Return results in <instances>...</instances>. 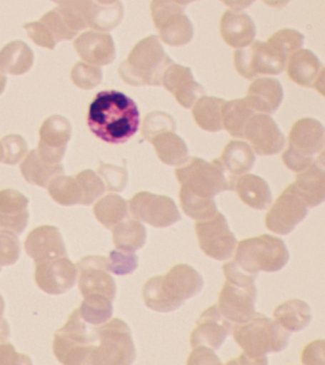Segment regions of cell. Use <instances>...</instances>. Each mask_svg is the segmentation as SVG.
<instances>
[{"label":"cell","instance_id":"cell-1","mask_svg":"<svg viewBox=\"0 0 325 365\" xmlns=\"http://www.w3.org/2000/svg\"><path fill=\"white\" fill-rule=\"evenodd\" d=\"M87 125L91 133L102 141L124 144L139 130L138 106L121 91H99L89 106Z\"/></svg>","mask_w":325,"mask_h":365},{"label":"cell","instance_id":"cell-2","mask_svg":"<svg viewBox=\"0 0 325 365\" xmlns=\"http://www.w3.org/2000/svg\"><path fill=\"white\" fill-rule=\"evenodd\" d=\"M204 287L201 274L188 264H176L164 276L148 279L144 287V299L150 309L166 313L178 309Z\"/></svg>","mask_w":325,"mask_h":365},{"label":"cell","instance_id":"cell-3","mask_svg":"<svg viewBox=\"0 0 325 365\" xmlns=\"http://www.w3.org/2000/svg\"><path fill=\"white\" fill-rule=\"evenodd\" d=\"M231 328L233 338L244 353L229 364H266V354L284 350L289 341L286 330L259 313H256L249 321L236 324Z\"/></svg>","mask_w":325,"mask_h":365},{"label":"cell","instance_id":"cell-4","mask_svg":"<svg viewBox=\"0 0 325 365\" xmlns=\"http://www.w3.org/2000/svg\"><path fill=\"white\" fill-rule=\"evenodd\" d=\"M225 282L219 296V312L228 321L242 324L255 315L256 275L245 272L235 262L224 264Z\"/></svg>","mask_w":325,"mask_h":365},{"label":"cell","instance_id":"cell-5","mask_svg":"<svg viewBox=\"0 0 325 365\" xmlns=\"http://www.w3.org/2000/svg\"><path fill=\"white\" fill-rule=\"evenodd\" d=\"M172 59L165 53L156 36L141 40L121 65L122 78L134 86H159Z\"/></svg>","mask_w":325,"mask_h":365},{"label":"cell","instance_id":"cell-6","mask_svg":"<svg viewBox=\"0 0 325 365\" xmlns=\"http://www.w3.org/2000/svg\"><path fill=\"white\" fill-rule=\"evenodd\" d=\"M288 144L282 160L289 170L299 173L314 163L324 162V125L315 119H299L291 128Z\"/></svg>","mask_w":325,"mask_h":365},{"label":"cell","instance_id":"cell-7","mask_svg":"<svg viewBox=\"0 0 325 365\" xmlns=\"http://www.w3.org/2000/svg\"><path fill=\"white\" fill-rule=\"evenodd\" d=\"M289 261V252L281 239L261 235L245 239L238 245L235 264L245 272L258 275L259 271L276 272Z\"/></svg>","mask_w":325,"mask_h":365},{"label":"cell","instance_id":"cell-8","mask_svg":"<svg viewBox=\"0 0 325 365\" xmlns=\"http://www.w3.org/2000/svg\"><path fill=\"white\" fill-rule=\"evenodd\" d=\"M176 176L181 185L199 195L210 198L222 191L233 190L235 187L219 159L207 162L206 160L192 157L176 168Z\"/></svg>","mask_w":325,"mask_h":365},{"label":"cell","instance_id":"cell-9","mask_svg":"<svg viewBox=\"0 0 325 365\" xmlns=\"http://www.w3.org/2000/svg\"><path fill=\"white\" fill-rule=\"evenodd\" d=\"M150 10L154 24L165 44L179 47L192 40L194 27L184 14V6L175 0H152Z\"/></svg>","mask_w":325,"mask_h":365},{"label":"cell","instance_id":"cell-10","mask_svg":"<svg viewBox=\"0 0 325 365\" xmlns=\"http://www.w3.org/2000/svg\"><path fill=\"white\" fill-rule=\"evenodd\" d=\"M287 58L267 42L255 41L239 48L234 54V65L244 78L252 80L261 76H276L286 66Z\"/></svg>","mask_w":325,"mask_h":365},{"label":"cell","instance_id":"cell-11","mask_svg":"<svg viewBox=\"0 0 325 365\" xmlns=\"http://www.w3.org/2000/svg\"><path fill=\"white\" fill-rule=\"evenodd\" d=\"M199 247L210 258L224 261L232 257L236 239L228 227L226 218L216 212L211 218L195 224Z\"/></svg>","mask_w":325,"mask_h":365},{"label":"cell","instance_id":"cell-12","mask_svg":"<svg viewBox=\"0 0 325 365\" xmlns=\"http://www.w3.org/2000/svg\"><path fill=\"white\" fill-rule=\"evenodd\" d=\"M308 208L294 185H288L265 217L268 230L279 235H286L307 216Z\"/></svg>","mask_w":325,"mask_h":365},{"label":"cell","instance_id":"cell-13","mask_svg":"<svg viewBox=\"0 0 325 365\" xmlns=\"http://www.w3.org/2000/svg\"><path fill=\"white\" fill-rule=\"evenodd\" d=\"M134 216L154 227H171L181 221V213L170 197L142 191L131 200Z\"/></svg>","mask_w":325,"mask_h":365},{"label":"cell","instance_id":"cell-14","mask_svg":"<svg viewBox=\"0 0 325 365\" xmlns=\"http://www.w3.org/2000/svg\"><path fill=\"white\" fill-rule=\"evenodd\" d=\"M244 138L249 141L254 153L274 155L284 147V134L268 114L255 113L245 125Z\"/></svg>","mask_w":325,"mask_h":365},{"label":"cell","instance_id":"cell-15","mask_svg":"<svg viewBox=\"0 0 325 365\" xmlns=\"http://www.w3.org/2000/svg\"><path fill=\"white\" fill-rule=\"evenodd\" d=\"M229 321L222 316L216 305L207 308L199 317L196 327L191 334V346H205L218 350L230 333Z\"/></svg>","mask_w":325,"mask_h":365},{"label":"cell","instance_id":"cell-16","mask_svg":"<svg viewBox=\"0 0 325 365\" xmlns=\"http://www.w3.org/2000/svg\"><path fill=\"white\" fill-rule=\"evenodd\" d=\"M161 84L185 108H192L199 97L204 96V88L194 79L190 68L172 63L162 76Z\"/></svg>","mask_w":325,"mask_h":365},{"label":"cell","instance_id":"cell-17","mask_svg":"<svg viewBox=\"0 0 325 365\" xmlns=\"http://www.w3.org/2000/svg\"><path fill=\"white\" fill-rule=\"evenodd\" d=\"M288 76L296 84L324 91V70L318 57L309 50H299L287 60Z\"/></svg>","mask_w":325,"mask_h":365},{"label":"cell","instance_id":"cell-18","mask_svg":"<svg viewBox=\"0 0 325 365\" xmlns=\"http://www.w3.org/2000/svg\"><path fill=\"white\" fill-rule=\"evenodd\" d=\"M219 30L222 39L230 47H247L256 36V26L252 19L244 11L228 10L221 16Z\"/></svg>","mask_w":325,"mask_h":365},{"label":"cell","instance_id":"cell-19","mask_svg":"<svg viewBox=\"0 0 325 365\" xmlns=\"http://www.w3.org/2000/svg\"><path fill=\"white\" fill-rule=\"evenodd\" d=\"M284 99V90L279 80L258 78L248 88L245 100L255 113L271 114L275 113Z\"/></svg>","mask_w":325,"mask_h":365},{"label":"cell","instance_id":"cell-20","mask_svg":"<svg viewBox=\"0 0 325 365\" xmlns=\"http://www.w3.org/2000/svg\"><path fill=\"white\" fill-rule=\"evenodd\" d=\"M294 187L307 207L321 205L325 198L324 162H316L299 171Z\"/></svg>","mask_w":325,"mask_h":365},{"label":"cell","instance_id":"cell-21","mask_svg":"<svg viewBox=\"0 0 325 365\" xmlns=\"http://www.w3.org/2000/svg\"><path fill=\"white\" fill-rule=\"evenodd\" d=\"M219 161L235 185L239 176L244 175L253 168L256 155L253 148L246 142L233 140L224 148Z\"/></svg>","mask_w":325,"mask_h":365},{"label":"cell","instance_id":"cell-22","mask_svg":"<svg viewBox=\"0 0 325 365\" xmlns=\"http://www.w3.org/2000/svg\"><path fill=\"white\" fill-rule=\"evenodd\" d=\"M235 188L239 199L254 210H262L269 207L272 193L269 185L259 176L244 174L236 180Z\"/></svg>","mask_w":325,"mask_h":365},{"label":"cell","instance_id":"cell-23","mask_svg":"<svg viewBox=\"0 0 325 365\" xmlns=\"http://www.w3.org/2000/svg\"><path fill=\"white\" fill-rule=\"evenodd\" d=\"M150 142L155 148L156 155L165 165L181 167L189 159L186 144L174 131L159 134Z\"/></svg>","mask_w":325,"mask_h":365},{"label":"cell","instance_id":"cell-24","mask_svg":"<svg viewBox=\"0 0 325 365\" xmlns=\"http://www.w3.org/2000/svg\"><path fill=\"white\" fill-rule=\"evenodd\" d=\"M274 318L287 332H298L310 324L312 315L306 302L293 299L279 304L274 311Z\"/></svg>","mask_w":325,"mask_h":365},{"label":"cell","instance_id":"cell-25","mask_svg":"<svg viewBox=\"0 0 325 365\" xmlns=\"http://www.w3.org/2000/svg\"><path fill=\"white\" fill-rule=\"evenodd\" d=\"M255 113L245 98L224 101L221 108L222 125L230 135L244 138L245 125Z\"/></svg>","mask_w":325,"mask_h":365},{"label":"cell","instance_id":"cell-26","mask_svg":"<svg viewBox=\"0 0 325 365\" xmlns=\"http://www.w3.org/2000/svg\"><path fill=\"white\" fill-rule=\"evenodd\" d=\"M224 100L214 96H202L193 106L194 119L202 130L216 133L224 128L221 108Z\"/></svg>","mask_w":325,"mask_h":365},{"label":"cell","instance_id":"cell-27","mask_svg":"<svg viewBox=\"0 0 325 365\" xmlns=\"http://www.w3.org/2000/svg\"><path fill=\"white\" fill-rule=\"evenodd\" d=\"M179 200L184 213L196 222L209 219L218 212L213 198L199 195L184 185L179 190Z\"/></svg>","mask_w":325,"mask_h":365},{"label":"cell","instance_id":"cell-28","mask_svg":"<svg viewBox=\"0 0 325 365\" xmlns=\"http://www.w3.org/2000/svg\"><path fill=\"white\" fill-rule=\"evenodd\" d=\"M304 40V36L299 31L293 29H284L272 34L267 43L288 59L296 51L301 50Z\"/></svg>","mask_w":325,"mask_h":365},{"label":"cell","instance_id":"cell-29","mask_svg":"<svg viewBox=\"0 0 325 365\" xmlns=\"http://www.w3.org/2000/svg\"><path fill=\"white\" fill-rule=\"evenodd\" d=\"M176 128L173 117L164 111H153L144 117L142 122L141 133L146 141L165 131H174Z\"/></svg>","mask_w":325,"mask_h":365},{"label":"cell","instance_id":"cell-30","mask_svg":"<svg viewBox=\"0 0 325 365\" xmlns=\"http://www.w3.org/2000/svg\"><path fill=\"white\" fill-rule=\"evenodd\" d=\"M118 244L125 250L135 251L144 247L146 241V230L141 222L130 221L118 231Z\"/></svg>","mask_w":325,"mask_h":365},{"label":"cell","instance_id":"cell-31","mask_svg":"<svg viewBox=\"0 0 325 365\" xmlns=\"http://www.w3.org/2000/svg\"><path fill=\"white\" fill-rule=\"evenodd\" d=\"M301 361L305 364H324V341H316L308 344L302 353Z\"/></svg>","mask_w":325,"mask_h":365},{"label":"cell","instance_id":"cell-32","mask_svg":"<svg viewBox=\"0 0 325 365\" xmlns=\"http://www.w3.org/2000/svg\"><path fill=\"white\" fill-rule=\"evenodd\" d=\"M188 364H221V361L213 352L212 349L205 346H199L194 348L191 353Z\"/></svg>","mask_w":325,"mask_h":365},{"label":"cell","instance_id":"cell-33","mask_svg":"<svg viewBox=\"0 0 325 365\" xmlns=\"http://www.w3.org/2000/svg\"><path fill=\"white\" fill-rule=\"evenodd\" d=\"M115 259V271L121 275L131 273L138 267V257L135 254H128V255L116 254Z\"/></svg>","mask_w":325,"mask_h":365},{"label":"cell","instance_id":"cell-34","mask_svg":"<svg viewBox=\"0 0 325 365\" xmlns=\"http://www.w3.org/2000/svg\"><path fill=\"white\" fill-rule=\"evenodd\" d=\"M227 7L232 9V11H241L252 5L255 0H221Z\"/></svg>","mask_w":325,"mask_h":365},{"label":"cell","instance_id":"cell-35","mask_svg":"<svg viewBox=\"0 0 325 365\" xmlns=\"http://www.w3.org/2000/svg\"><path fill=\"white\" fill-rule=\"evenodd\" d=\"M269 7L281 9L285 7L291 0H262Z\"/></svg>","mask_w":325,"mask_h":365},{"label":"cell","instance_id":"cell-36","mask_svg":"<svg viewBox=\"0 0 325 365\" xmlns=\"http://www.w3.org/2000/svg\"><path fill=\"white\" fill-rule=\"evenodd\" d=\"M176 3H179V5L181 6H186L187 4H189V3H192L194 1H199V0H175Z\"/></svg>","mask_w":325,"mask_h":365}]
</instances>
